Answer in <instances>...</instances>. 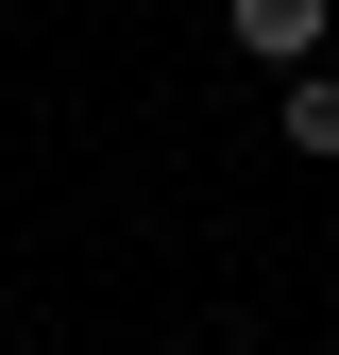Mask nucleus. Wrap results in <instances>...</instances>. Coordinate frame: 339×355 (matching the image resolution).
I'll return each mask as SVG.
<instances>
[{
	"instance_id": "f03ea898",
	"label": "nucleus",
	"mask_w": 339,
	"mask_h": 355,
	"mask_svg": "<svg viewBox=\"0 0 339 355\" xmlns=\"http://www.w3.org/2000/svg\"><path fill=\"white\" fill-rule=\"evenodd\" d=\"M272 136L306 153V169H339V68H288L272 85Z\"/></svg>"
},
{
	"instance_id": "f257e3e1",
	"label": "nucleus",
	"mask_w": 339,
	"mask_h": 355,
	"mask_svg": "<svg viewBox=\"0 0 339 355\" xmlns=\"http://www.w3.org/2000/svg\"><path fill=\"white\" fill-rule=\"evenodd\" d=\"M221 34L288 85V68H322V51H339V0H221Z\"/></svg>"
}]
</instances>
